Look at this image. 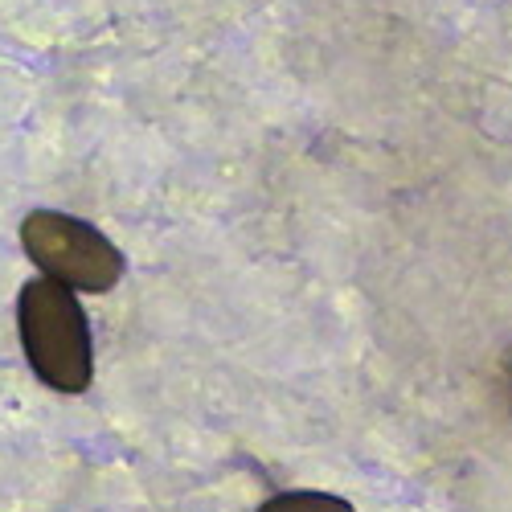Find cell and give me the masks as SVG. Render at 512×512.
<instances>
[{"mask_svg": "<svg viewBox=\"0 0 512 512\" xmlns=\"http://www.w3.org/2000/svg\"><path fill=\"white\" fill-rule=\"evenodd\" d=\"M259 512H357V508L345 496H332V492H279L263 500Z\"/></svg>", "mask_w": 512, "mask_h": 512, "instance_id": "3", "label": "cell"}, {"mask_svg": "<svg viewBox=\"0 0 512 512\" xmlns=\"http://www.w3.org/2000/svg\"><path fill=\"white\" fill-rule=\"evenodd\" d=\"M21 246L37 271L70 291H111L127 271L123 250L99 226L58 209H33L21 222Z\"/></svg>", "mask_w": 512, "mask_h": 512, "instance_id": "2", "label": "cell"}, {"mask_svg": "<svg viewBox=\"0 0 512 512\" xmlns=\"http://www.w3.org/2000/svg\"><path fill=\"white\" fill-rule=\"evenodd\" d=\"M17 332L29 369L58 394H82L95 377L91 320L78 295L54 279H29L17 295Z\"/></svg>", "mask_w": 512, "mask_h": 512, "instance_id": "1", "label": "cell"}]
</instances>
